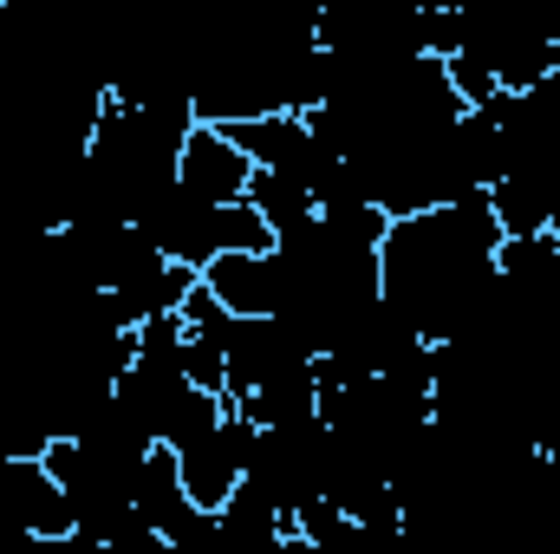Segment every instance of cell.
<instances>
[{"instance_id": "1", "label": "cell", "mask_w": 560, "mask_h": 554, "mask_svg": "<svg viewBox=\"0 0 560 554\" xmlns=\"http://www.w3.org/2000/svg\"><path fill=\"white\" fill-rule=\"evenodd\" d=\"M326 463H332V437L326 424H293V430H261L255 463L242 476V489H255L268 509H280L287 522L313 503H326Z\"/></svg>"}, {"instance_id": "2", "label": "cell", "mask_w": 560, "mask_h": 554, "mask_svg": "<svg viewBox=\"0 0 560 554\" xmlns=\"http://www.w3.org/2000/svg\"><path fill=\"white\" fill-rule=\"evenodd\" d=\"M255 443H261V430L235 412V399H222L215 430H202L196 443L176 450V470H183L189 503H196V509H222V503L242 489V476H248V463H255Z\"/></svg>"}, {"instance_id": "3", "label": "cell", "mask_w": 560, "mask_h": 554, "mask_svg": "<svg viewBox=\"0 0 560 554\" xmlns=\"http://www.w3.org/2000/svg\"><path fill=\"white\" fill-rule=\"evenodd\" d=\"M176 183L196 196V203H215V209H229V203H248V183H255V163L235 150L229 131H215V125H196L189 143H183V157H176Z\"/></svg>"}, {"instance_id": "4", "label": "cell", "mask_w": 560, "mask_h": 554, "mask_svg": "<svg viewBox=\"0 0 560 554\" xmlns=\"http://www.w3.org/2000/svg\"><path fill=\"white\" fill-rule=\"evenodd\" d=\"M202 287L235 313V320H280L287 313V300H293V287H287V268H280V255H222V262H209L202 268Z\"/></svg>"}, {"instance_id": "5", "label": "cell", "mask_w": 560, "mask_h": 554, "mask_svg": "<svg viewBox=\"0 0 560 554\" xmlns=\"http://www.w3.org/2000/svg\"><path fill=\"white\" fill-rule=\"evenodd\" d=\"M229 138H235V150H242L255 170L300 183L306 196H313V176L326 170V150L306 131V118H255V125H235Z\"/></svg>"}, {"instance_id": "6", "label": "cell", "mask_w": 560, "mask_h": 554, "mask_svg": "<svg viewBox=\"0 0 560 554\" xmlns=\"http://www.w3.org/2000/svg\"><path fill=\"white\" fill-rule=\"evenodd\" d=\"M235 412L248 417L255 430H293V424H313L319 417V379L313 366H287L268 385H255L248 399H235Z\"/></svg>"}, {"instance_id": "7", "label": "cell", "mask_w": 560, "mask_h": 554, "mask_svg": "<svg viewBox=\"0 0 560 554\" xmlns=\"http://www.w3.org/2000/svg\"><path fill=\"white\" fill-rule=\"evenodd\" d=\"M131 509H138L163 542L196 516V503H189V489H183V470H176V450H163V443H156V450L143 457L138 483H131Z\"/></svg>"}, {"instance_id": "8", "label": "cell", "mask_w": 560, "mask_h": 554, "mask_svg": "<svg viewBox=\"0 0 560 554\" xmlns=\"http://www.w3.org/2000/svg\"><path fill=\"white\" fill-rule=\"evenodd\" d=\"M248 209L268 222L275 242H287V235H300V229L319 222V216H313V196H306L300 183H287V176H268V170H255V183H248Z\"/></svg>"}, {"instance_id": "9", "label": "cell", "mask_w": 560, "mask_h": 554, "mask_svg": "<svg viewBox=\"0 0 560 554\" xmlns=\"http://www.w3.org/2000/svg\"><path fill=\"white\" fill-rule=\"evenodd\" d=\"M443 72H450V85H456V99H463V112H489V105L502 99V85H495V72H489L482 59H469V53H456V59H443Z\"/></svg>"}, {"instance_id": "10", "label": "cell", "mask_w": 560, "mask_h": 554, "mask_svg": "<svg viewBox=\"0 0 560 554\" xmlns=\"http://www.w3.org/2000/svg\"><path fill=\"white\" fill-rule=\"evenodd\" d=\"M183 379L196 385V392H209V399H222L229 392V359H222V346H209V339H183Z\"/></svg>"}, {"instance_id": "11", "label": "cell", "mask_w": 560, "mask_h": 554, "mask_svg": "<svg viewBox=\"0 0 560 554\" xmlns=\"http://www.w3.org/2000/svg\"><path fill=\"white\" fill-rule=\"evenodd\" d=\"M280 554H319V549H313V542H300V535H293V542H287V549H280Z\"/></svg>"}]
</instances>
